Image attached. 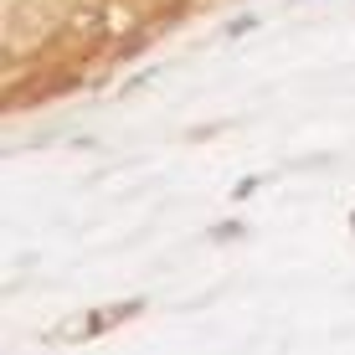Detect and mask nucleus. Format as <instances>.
I'll list each match as a JSON object with an SVG mask.
<instances>
[{
	"instance_id": "f257e3e1",
	"label": "nucleus",
	"mask_w": 355,
	"mask_h": 355,
	"mask_svg": "<svg viewBox=\"0 0 355 355\" xmlns=\"http://www.w3.org/2000/svg\"><path fill=\"white\" fill-rule=\"evenodd\" d=\"M129 314H139V304H114V309H98V314H88V320H83V329H108L114 320H129Z\"/></svg>"
}]
</instances>
